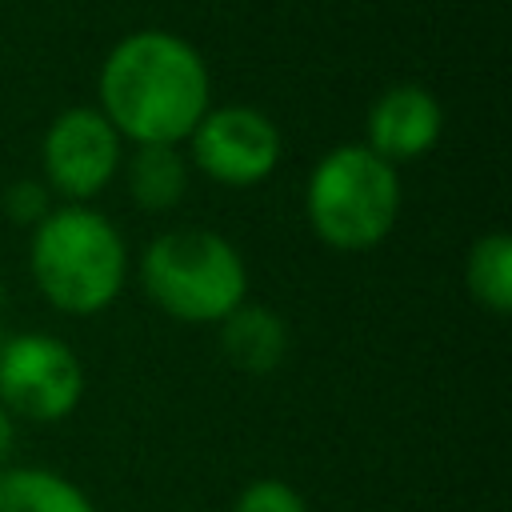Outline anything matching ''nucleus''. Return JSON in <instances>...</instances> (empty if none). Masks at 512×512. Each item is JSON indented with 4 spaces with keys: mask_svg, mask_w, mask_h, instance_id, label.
I'll return each mask as SVG.
<instances>
[{
    "mask_svg": "<svg viewBox=\"0 0 512 512\" xmlns=\"http://www.w3.org/2000/svg\"><path fill=\"white\" fill-rule=\"evenodd\" d=\"M0 512H96V504L52 468L8 464L0 468Z\"/></svg>",
    "mask_w": 512,
    "mask_h": 512,
    "instance_id": "obj_10",
    "label": "nucleus"
},
{
    "mask_svg": "<svg viewBox=\"0 0 512 512\" xmlns=\"http://www.w3.org/2000/svg\"><path fill=\"white\" fill-rule=\"evenodd\" d=\"M28 264L44 300L68 316L104 312L128 276L124 236L108 216L84 204H64L36 224Z\"/></svg>",
    "mask_w": 512,
    "mask_h": 512,
    "instance_id": "obj_2",
    "label": "nucleus"
},
{
    "mask_svg": "<svg viewBox=\"0 0 512 512\" xmlns=\"http://www.w3.org/2000/svg\"><path fill=\"white\" fill-rule=\"evenodd\" d=\"M468 292L480 308L504 316L512 308V240L504 232H488L468 248L464 264Z\"/></svg>",
    "mask_w": 512,
    "mask_h": 512,
    "instance_id": "obj_12",
    "label": "nucleus"
},
{
    "mask_svg": "<svg viewBox=\"0 0 512 512\" xmlns=\"http://www.w3.org/2000/svg\"><path fill=\"white\" fill-rule=\"evenodd\" d=\"M120 168V132L100 108H68L52 120L44 136V172L52 192L72 204L92 200L108 188Z\"/></svg>",
    "mask_w": 512,
    "mask_h": 512,
    "instance_id": "obj_7",
    "label": "nucleus"
},
{
    "mask_svg": "<svg viewBox=\"0 0 512 512\" xmlns=\"http://www.w3.org/2000/svg\"><path fill=\"white\" fill-rule=\"evenodd\" d=\"M4 212H8V220H16V224H40V220L48 216V192H44V184H36V180H16V184L4 192Z\"/></svg>",
    "mask_w": 512,
    "mask_h": 512,
    "instance_id": "obj_14",
    "label": "nucleus"
},
{
    "mask_svg": "<svg viewBox=\"0 0 512 512\" xmlns=\"http://www.w3.org/2000/svg\"><path fill=\"white\" fill-rule=\"evenodd\" d=\"M440 128H444L440 100L420 84H396L372 104L364 148L376 152L384 164L416 160L440 140Z\"/></svg>",
    "mask_w": 512,
    "mask_h": 512,
    "instance_id": "obj_8",
    "label": "nucleus"
},
{
    "mask_svg": "<svg viewBox=\"0 0 512 512\" xmlns=\"http://www.w3.org/2000/svg\"><path fill=\"white\" fill-rule=\"evenodd\" d=\"M192 160L204 176L216 184H256L264 180L280 160V128L244 104L204 112V120L192 128Z\"/></svg>",
    "mask_w": 512,
    "mask_h": 512,
    "instance_id": "obj_6",
    "label": "nucleus"
},
{
    "mask_svg": "<svg viewBox=\"0 0 512 512\" xmlns=\"http://www.w3.org/2000/svg\"><path fill=\"white\" fill-rule=\"evenodd\" d=\"M12 448H16V424H12V416L0 408V468H8Z\"/></svg>",
    "mask_w": 512,
    "mask_h": 512,
    "instance_id": "obj_15",
    "label": "nucleus"
},
{
    "mask_svg": "<svg viewBox=\"0 0 512 512\" xmlns=\"http://www.w3.org/2000/svg\"><path fill=\"white\" fill-rule=\"evenodd\" d=\"M304 208L312 232L324 244L340 252H364L380 244L396 224L400 212L396 168L384 164L364 144L332 148L308 176Z\"/></svg>",
    "mask_w": 512,
    "mask_h": 512,
    "instance_id": "obj_4",
    "label": "nucleus"
},
{
    "mask_svg": "<svg viewBox=\"0 0 512 512\" xmlns=\"http://www.w3.org/2000/svg\"><path fill=\"white\" fill-rule=\"evenodd\" d=\"M232 512H308L304 496L284 480H252L236 496Z\"/></svg>",
    "mask_w": 512,
    "mask_h": 512,
    "instance_id": "obj_13",
    "label": "nucleus"
},
{
    "mask_svg": "<svg viewBox=\"0 0 512 512\" xmlns=\"http://www.w3.org/2000/svg\"><path fill=\"white\" fill-rule=\"evenodd\" d=\"M128 184H132V196L140 208L164 212V208L180 204L184 184H188V164L168 144H140L128 164Z\"/></svg>",
    "mask_w": 512,
    "mask_h": 512,
    "instance_id": "obj_11",
    "label": "nucleus"
},
{
    "mask_svg": "<svg viewBox=\"0 0 512 512\" xmlns=\"http://www.w3.org/2000/svg\"><path fill=\"white\" fill-rule=\"evenodd\" d=\"M140 280L148 300L184 324H220L244 304L248 292V268L240 252L208 228L156 236L144 248Z\"/></svg>",
    "mask_w": 512,
    "mask_h": 512,
    "instance_id": "obj_3",
    "label": "nucleus"
},
{
    "mask_svg": "<svg viewBox=\"0 0 512 512\" xmlns=\"http://www.w3.org/2000/svg\"><path fill=\"white\" fill-rule=\"evenodd\" d=\"M100 112L136 144L176 148L208 112V68L176 32H132L104 56Z\"/></svg>",
    "mask_w": 512,
    "mask_h": 512,
    "instance_id": "obj_1",
    "label": "nucleus"
},
{
    "mask_svg": "<svg viewBox=\"0 0 512 512\" xmlns=\"http://www.w3.org/2000/svg\"><path fill=\"white\" fill-rule=\"evenodd\" d=\"M84 368L76 352L48 332H20L0 344V408L32 424H56L76 412Z\"/></svg>",
    "mask_w": 512,
    "mask_h": 512,
    "instance_id": "obj_5",
    "label": "nucleus"
},
{
    "mask_svg": "<svg viewBox=\"0 0 512 512\" xmlns=\"http://www.w3.org/2000/svg\"><path fill=\"white\" fill-rule=\"evenodd\" d=\"M220 348L224 356L252 376L272 372L288 352V328L284 320L264 304H240L232 316L220 320Z\"/></svg>",
    "mask_w": 512,
    "mask_h": 512,
    "instance_id": "obj_9",
    "label": "nucleus"
}]
</instances>
